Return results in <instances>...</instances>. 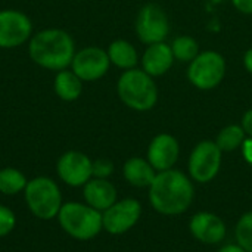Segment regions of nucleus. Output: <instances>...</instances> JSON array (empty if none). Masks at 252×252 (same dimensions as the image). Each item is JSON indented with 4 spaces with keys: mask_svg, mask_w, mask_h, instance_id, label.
I'll list each match as a JSON object with an SVG mask.
<instances>
[{
    "mask_svg": "<svg viewBox=\"0 0 252 252\" xmlns=\"http://www.w3.org/2000/svg\"><path fill=\"white\" fill-rule=\"evenodd\" d=\"M25 202L30 213L38 220H53L62 207V195L58 183L44 176L28 180L24 190Z\"/></svg>",
    "mask_w": 252,
    "mask_h": 252,
    "instance_id": "39448f33",
    "label": "nucleus"
},
{
    "mask_svg": "<svg viewBox=\"0 0 252 252\" xmlns=\"http://www.w3.org/2000/svg\"><path fill=\"white\" fill-rule=\"evenodd\" d=\"M16 226V217H15V213L4 207V205H0V238H4L7 236Z\"/></svg>",
    "mask_w": 252,
    "mask_h": 252,
    "instance_id": "b1692460",
    "label": "nucleus"
},
{
    "mask_svg": "<svg viewBox=\"0 0 252 252\" xmlns=\"http://www.w3.org/2000/svg\"><path fill=\"white\" fill-rule=\"evenodd\" d=\"M174 55L171 50V46L165 41L149 44L142 58H140V65L142 69L149 74L151 77H161L167 74L171 66L174 65Z\"/></svg>",
    "mask_w": 252,
    "mask_h": 252,
    "instance_id": "2eb2a0df",
    "label": "nucleus"
},
{
    "mask_svg": "<svg viewBox=\"0 0 252 252\" xmlns=\"http://www.w3.org/2000/svg\"><path fill=\"white\" fill-rule=\"evenodd\" d=\"M170 46H171L174 59L185 62V63H190L199 55V44L190 35H179L173 40Z\"/></svg>",
    "mask_w": 252,
    "mask_h": 252,
    "instance_id": "4be33fe9",
    "label": "nucleus"
},
{
    "mask_svg": "<svg viewBox=\"0 0 252 252\" xmlns=\"http://www.w3.org/2000/svg\"><path fill=\"white\" fill-rule=\"evenodd\" d=\"M227 63L221 53L216 50L199 52L189 63L188 80L198 90H213L221 84L226 77Z\"/></svg>",
    "mask_w": 252,
    "mask_h": 252,
    "instance_id": "423d86ee",
    "label": "nucleus"
},
{
    "mask_svg": "<svg viewBox=\"0 0 252 252\" xmlns=\"http://www.w3.org/2000/svg\"><path fill=\"white\" fill-rule=\"evenodd\" d=\"M55 94L63 102H74L83 93V80L69 68L58 71L53 80Z\"/></svg>",
    "mask_w": 252,
    "mask_h": 252,
    "instance_id": "a211bd4d",
    "label": "nucleus"
},
{
    "mask_svg": "<svg viewBox=\"0 0 252 252\" xmlns=\"http://www.w3.org/2000/svg\"><path fill=\"white\" fill-rule=\"evenodd\" d=\"M189 230L192 236L204 245H219L227 235L223 219L208 211L196 213L189 221Z\"/></svg>",
    "mask_w": 252,
    "mask_h": 252,
    "instance_id": "4468645a",
    "label": "nucleus"
},
{
    "mask_svg": "<svg viewBox=\"0 0 252 252\" xmlns=\"http://www.w3.org/2000/svg\"><path fill=\"white\" fill-rule=\"evenodd\" d=\"M241 126L247 134V137H252V108L248 109L244 115H242V121H241Z\"/></svg>",
    "mask_w": 252,
    "mask_h": 252,
    "instance_id": "bb28decb",
    "label": "nucleus"
},
{
    "mask_svg": "<svg viewBox=\"0 0 252 252\" xmlns=\"http://www.w3.org/2000/svg\"><path fill=\"white\" fill-rule=\"evenodd\" d=\"M219 252H247L242 247H239L238 244H229V245H224L223 248H220Z\"/></svg>",
    "mask_w": 252,
    "mask_h": 252,
    "instance_id": "c756f323",
    "label": "nucleus"
},
{
    "mask_svg": "<svg viewBox=\"0 0 252 252\" xmlns=\"http://www.w3.org/2000/svg\"><path fill=\"white\" fill-rule=\"evenodd\" d=\"M106 53L111 61V65H115L117 68L124 69V71L136 68L137 63L140 62L136 47L130 41L123 40V38L114 40L108 46Z\"/></svg>",
    "mask_w": 252,
    "mask_h": 252,
    "instance_id": "6ab92c4d",
    "label": "nucleus"
},
{
    "mask_svg": "<svg viewBox=\"0 0 252 252\" xmlns=\"http://www.w3.org/2000/svg\"><path fill=\"white\" fill-rule=\"evenodd\" d=\"M32 37L31 18L18 9L0 10V49H16Z\"/></svg>",
    "mask_w": 252,
    "mask_h": 252,
    "instance_id": "1a4fd4ad",
    "label": "nucleus"
},
{
    "mask_svg": "<svg viewBox=\"0 0 252 252\" xmlns=\"http://www.w3.org/2000/svg\"><path fill=\"white\" fill-rule=\"evenodd\" d=\"M170 18L167 12L155 3H148L140 7L134 21V31L137 38L149 46L165 41L170 34Z\"/></svg>",
    "mask_w": 252,
    "mask_h": 252,
    "instance_id": "6e6552de",
    "label": "nucleus"
},
{
    "mask_svg": "<svg viewBox=\"0 0 252 252\" xmlns=\"http://www.w3.org/2000/svg\"><path fill=\"white\" fill-rule=\"evenodd\" d=\"M179 157H180L179 140L168 133L157 134L151 140L146 152V159L158 173L171 170L176 165Z\"/></svg>",
    "mask_w": 252,
    "mask_h": 252,
    "instance_id": "ddd939ff",
    "label": "nucleus"
},
{
    "mask_svg": "<svg viewBox=\"0 0 252 252\" xmlns=\"http://www.w3.org/2000/svg\"><path fill=\"white\" fill-rule=\"evenodd\" d=\"M241 152H242V157L244 159L252 165V137H247L241 146Z\"/></svg>",
    "mask_w": 252,
    "mask_h": 252,
    "instance_id": "cd10ccee",
    "label": "nucleus"
},
{
    "mask_svg": "<svg viewBox=\"0 0 252 252\" xmlns=\"http://www.w3.org/2000/svg\"><path fill=\"white\" fill-rule=\"evenodd\" d=\"M142 216V204L134 198H126L117 201L108 210L102 213L103 230L109 235H124L131 230Z\"/></svg>",
    "mask_w": 252,
    "mask_h": 252,
    "instance_id": "9d476101",
    "label": "nucleus"
},
{
    "mask_svg": "<svg viewBox=\"0 0 252 252\" xmlns=\"http://www.w3.org/2000/svg\"><path fill=\"white\" fill-rule=\"evenodd\" d=\"M117 189L108 179L92 177L83 186V196L87 205L103 213L117 202Z\"/></svg>",
    "mask_w": 252,
    "mask_h": 252,
    "instance_id": "dca6fc26",
    "label": "nucleus"
},
{
    "mask_svg": "<svg viewBox=\"0 0 252 252\" xmlns=\"http://www.w3.org/2000/svg\"><path fill=\"white\" fill-rule=\"evenodd\" d=\"M56 173L66 186L83 188L93 177V161L80 151H68L59 157Z\"/></svg>",
    "mask_w": 252,
    "mask_h": 252,
    "instance_id": "f8f14e48",
    "label": "nucleus"
},
{
    "mask_svg": "<svg viewBox=\"0 0 252 252\" xmlns=\"http://www.w3.org/2000/svg\"><path fill=\"white\" fill-rule=\"evenodd\" d=\"M62 230L77 241L94 239L102 230V213L81 202H65L58 214Z\"/></svg>",
    "mask_w": 252,
    "mask_h": 252,
    "instance_id": "20e7f679",
    "label": "nucleus"
},
{
    "mask_svg": "<svg viewBox=\"0 0 252 252\" xmlns=\"http://www.w3.org/2000/svg\"><path fill=\"white\" fill-rule=\"evenodd\" d=\"M148 189L152 208L162 216H180L190 208L195 199L193 180L174 168L157 173Z\"/></svg>",
    "mask_w": 252,
    "mask_h": 252,
    "instance_id": "f257e3e1",
    "label": "nucleus"
},
{
    "mask_svg": "<svg viewBox=\"0 0 252 252\" xmlns=\"http://www.w3.org/2000/svg\"><path fill=\"white\" fill-rule=\"evenodd\" d=\"M72 35L62 28H44L32 34L28 41V56L40 68L62 71L71 66L75 55Z\"/></svg>",
    "mask_w": 252,
    "mask_h": 252,
    "instance_id": "f03ea898",
    "label": "nucleus"
},
{
    "mask_svg": "<svg viewBox=\"0 0 252 252\" xmlns=\"http://www.w3.org/2000/svg\"><path fill=\"white\" fill-rule=\"evenodd\" d=\"M117 94L130 109L146 112L155 108L158 102V86L142 68L124 71L117 81Z\"/></svg>",
    "mask_w": 252,
    "mask_h": 252,
    "instance_id": "7ed1b4c3",
    "label": "nucleus"
},
{
    "mask_svg": "<svg viewBox=\"0 0 252 252\" xmlns=\"http://www.w3.org/2000/svg\"><path fill=\"white\" fill-rule=\"evenodd\" d=\"M233 7L244 13V15H252V0H232Z\"/></svg>",
    "mask_w": 252,
    "mask_h": 252,
    "instance_id": "a878e982",
    "label": "nucleus"
},
{
    "mask_svg": "<svg viewBox=\"0 0 252 252\" xmlns=\"http://www.w3.org/2000/svg\"><path fill=\"white\" fill-rule=\"evenodd\" d=\"M111 61L105 49L97 46H87L75 52L71 62V69L83 80V83L97 81L109 71Z\"/></svg>",
    "mask_w": 252,
    "mask_h": 252,
    "instance_id": "9b49d317",
    "label": "nucleus"
},
{
    "mask_svg": "<svg viewBox=\"0 0 252 252\" xmlns=\"http://www.w3.org/2000/svg\"><path fill=\"white\" fill-rule=\"evenodd\" d=\"M244 66L252 75V47H250L244 55Z\"/></svg>",
    "mask_w": 252,
    "mask_h": 252,
    "instance_id": "c85d7f7f",
    "label": "nucleus"
},
{
    "mask_svg": "<svg viewBox=\"0 0 252 252\" xmlns=\"http://www.w3.org/2000/svg\"><path fill=\"white\" fill-rule=\"evenodd\" d=\"M27 183V177L18 168L4 167L0 170V193L6 196H15L25 190Z\"/></svg>",
    "mask_w": 252,
    "mask_h": 252,
    "instance_id": "412c9836",
    "label": "nucleus"
},
{
    "mask_svg": "<svg viewBox=\"0 0 252 252\" xmlns=\"http://www.w3.org/2000/svg\"><path fill=\"white\" fill-rule=\"evenodd\" d=\"M223 152L214 140L199 142L190 152L188 170L189 177L201 185L213 182L221 168Z\"/></svg>",
    "mask_w": 252,
    "mask_h": 252,
    "instance_id": "0eeeda50",
    "label": "nucleus"
},
{
    "mask_svg": "<svg viewBox=\"0 0 252 252\" xmlns=\"http://www.w3.org/2000/svg\"><path fill=\"white\" fill-rule=\"evenodd\" d=\"M114 173V162L106 158H99L93 161V177L108 179Z\"/></svg>",
    "mask_w": 252,
    "mask_h": 252,
    "instance_id": "393cba45",
    "label": "nucleus"
},
{
    "mask_svg": "<svg viewBox=\"0 0 252 252\" xmlns=\"http://www.w3.org/2000/svg\"><path fill=\"white\" fill-rule=\"evenodd\" d=\"M157 170L148 159L140 157L128 158L123 165V176L126 182L134 188H149L157 177Z\"/></svg>",
    "mask_w": 252,
    "mask_h": 252,
    "instance_id": "f3484780",
    "label": "nucleus"
},
{
    "mask_svg": "<svg viewBox=\"0 0 252 252\" xmlns=\"http://www.w3.org/2000/svg\"><path fill=\"white\" fill-rule=\"evenodd\" d=\"M235 239L239 247L247 252H252V211L245 213L236 223Z\"/></svg>",
    "mask_w": 252,
    "mask_h": 252,
    "instance_id": "5701e85b",
    "label": "nucleus"
},
{
    "mask_svg": "<svg viewBox=\"0 0 252 252\" xmlns=\"http://www.w3.org/2000/svg\"><path fill=\"white\" fill-rule=\"evenodd\" d=\"M247 134L241 124H229L219 131L214 142L217 143L221 152H235L241 149Z\"/></svg>",
    "mask_w": 252,
    "mask_h": 252,
    "instance_id": "aec40b11",
    "label": "nucleus"
}]
</instances>
